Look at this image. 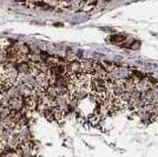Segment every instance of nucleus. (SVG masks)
Listing matches in <instances>:
<instances>
[{"label":"nucleus","instance_id":"f03ea898","mask_svg":"<svg viewBox=\"0 0 158 157\" xmlns=\"http://www.w3.org/2000/svg\"><path fill=\"white\" fill-rule=\"evenodd\" d=\"M7 105L12 109V111H23L25 106V99L23 97H15V98L10 99L7 102Z\"/></svg>","mask_w":158,"mask_h":157},{"label":"nucleus","instance_id":"ddd939ff","mask_svg":"<svg viewBox=\"0 0 158 157\" xmlns=\"http://www.w3.org/2000/svg\"><path fill=\"white\" fill-rule=\"evenodd\" d=\"M33 1H45V0H33Z\"/></svg>","mask_w":158,"mask_h":157},{"label":"nucleus","instance_id":"6e6552de","mask_svg":"<svg viewBox=\"0 0 158 157\" xmlns=\"http://www.w3.org/2000/svg\"><path fill=\"white\" fill-rule=\"evenodd\" d=\"M8 60V54L6 50H1L0 49V65L2 66Z\"/></svg>","mask_w":158,"mask_h":157},{"label":"nucleus","instance_id":"f8f14e48","mask_svg":"<svg viewBox=\"0 0 158 157\" xmlns=\"http://www.w3.org/2000/svg\"><path fill=\"white\" fill-rule=\"evenodd\" d=\"M83 2H89V1H91V0H81Z\"/></svg>","mask_w":158,"mask_h":157},{"label":"nucleus","instance_id":"0eeeda50","mask_svg":"<svg viewBox=\"0 0 158 157\" xmlns=\"http://www.w3.org/2000/svg\"><path fill=\"white\" fill-rule=\"evenodd\" d=\"M100 64H102V66L105 69L106 72L113 71V70L116 69V66H117L116 63H112V62H103V63H100Z\"/></svg>","mask_w":158,"mask_h":157},{"label":"nucleus","instance_id":"20e7f679","mask_svg":"<svg viewBox=\"0 0 158 157\" xmlns=\"http://www.w3.org/2000/svg\"><path fill=\"white\" fill-rule=\"evenodd\" d=\"M14 130L18 132V135L20 136L21 141H28L32 139L31 138V131L28 129V125H23V126H15Z\"/></svg>","mask_w":158,"mask_h":157},{"label":"nucleus","instance_id":"7ed1b4c3","mask_svg":"<svg viewBox=\"0 0 158 157\" xmlns=\"http://www.w3.org/2000/svg\"><path fill=\"white\" fill-rule=\"evenodd\" d=\"M21 142H23V141H21V138H20L19 135H18V132H17V131H13V132L10 135L8 139H7L6 146L15 150V149H18V146L21 144Z\"/></svg>","mask_w":158,"mask_h":157},{"label":"nucleus","instance_id":"f257e3e1","mask_svg":"<svg viewBox=\"0 0 158 157\" xmlns=\"http://www.w3.org/2000/svg\"><path fill=\"white\" fill-rule=\"evenodd\" d=\"M32 63L30 60L26 59H19L15 62V70L18 71L19 74H27V73H31L32 71Z\"/></svg>","mask_w":158,"mask_h":157},{"label":"nucleus","instance_id":"9b49d317","mask_svg":"<svg viewBox=\"0 0 158 157\" xmlns=\"http://www.w3.org/2000/svg\"><path fill=\"white\" fill-rule=\"evenodd\" d=\"M61 1H64V2H70V1H72V0H61Z\"/></svg>","mask_w":158,"mask_h":157},{"label":"nucleus","instance_id":"39448f33","mask_svg":"<svg viewBox=\"0 0 158 157\" xmlns=\"http://www.w3.org/2000/svg\"><path fill=\"white\" fill-rule=\"evenodd\" d=\"M92 60H81L80 62V69H81V73H90L92 74Z\"/></svg>","mask_w":158,"mask_h":157},{"label":"nucleus","instance_id":"1a4fd4ad","mask_svg":"<svg viewBox=\"0 0 158 157\" xmlns=\"http://www.w3.org/2000/svg\"><path fill=\"white\" fill-rule=\"evenodd\" d=\"M124 39H125V37H124V36H120V34H113L110 40H111V43H113V44H119V43H122Z\"/></svg>","mask_w":158,"mask_h":157},{"label":"nucleus","instance_id":"9d476101","mask_svg":"<svg viewBox=\"0 0 158 157\" xmlns=\"http://www.w3.org/2000/svg\"><path fill=\"white\" fill-rule=\"evenodd\" d=\"M15 1H18V2H20V4H26L27 0H15Z\"/></svg>","mask_w":158,"mask_h":157},{"label":"nucleus","instance_id":"4468645a","mask_svg":"<svg viewBox=\"0 0 158 157\" xmlns=\"http://www.w3.org/2000/svg\"><path fill=\"white\" fill-rule=\"evenodd\" d=\"M1 145H2V144H1V141H0V149H1Z\"/></svg>","mask_w":158,"mask_h":157},{"label":"nucleus","instance_id":"423d86ee","mask_svg":"<svg viewBox=\"0 0 158 157\" xmlns=\"http://www.w3.org/2000/svg\"><path fill=\"white\" fill-rule=\"evenodd\" d=\"M12 109L8 106V105H1L0 106V119L4 121L6 118L11 117L12 116Z\"/></svg>","mask_w":158,"mask_h":157}]
</instances>
